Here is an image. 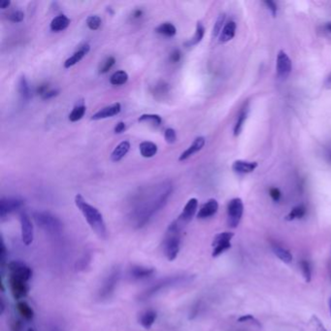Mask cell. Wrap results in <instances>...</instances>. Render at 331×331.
<instances>
[{
	"label": "cell",
	"instance_id": "1",
	"mask_svg": "<svg viewBox=\"0 0 331 331\" xmlns=\"http://www.w3.org/2000/svg\"><path fill=\"white\" fill-rule=\"evenodd\" d=\"M171 194L172 185L170 183H162L156 186L154 192L146 196L145 199L137 201L130 213L132 225L136 229L145 226L162 207H164Z\"/></svg>",
	"mask_w": 331,
	"mask_h": 331
},
{
	"label": "cell",
	"instance_id": "2",
	"mask_svg": "<svg viewBox=\"0 0 331 331\" xmlns=\"http://www.w3.org/2000/svg\"><path fill=\"white\" fill-rule=\"evenodd\" d=\"M75 204L96 234L99 238L105 239L107 237V227L99 210L91 205L82 195H77L75 196Z\"/></svg>",
	"mask_w": 331,
	"mask_h": 331
},
{
	"label": "cell",
	"instance_id": "3",
	"mask_svg": "<svg viewBox=\"0 0 331 331\" xmlns=\"http://www.w3.org/2000/svg\"><path fill=\"white\" fill-rule=\"evenodd\" d=\"M182 230L183 228L178 224L176 220L169 224L166 230L163 240V251L169 261L175 260L180 253Z\"/></svg>",
	"mask_w": 331,
	"mask_h": 331
},
{
	"label": "cell",
	"instance_id": "4",
	"mask_svg": "<svg viewBox=\"0 0 331 331\" xmlns=\"http://www.w3.org/2000/svg\"><path fill=\"white\" fill-rule=\"evenodd\" d=\"M189 276L186 275H177V276H170L166 277L156 283H155L153 286L149 287L146 291H144L140 295H139V300L144 301L148 300L151 297L155 296L156 294L159 293L160 292L169 289L171 287H176L182 284H185L186 282L189 281Z\"/></svg>",
	"mask_w": 331,
	"mask_h": 331
},
{
	"label": "cell",
	"instance_id": "5",
	"mask_svg": "<svg viewBox=\"0 0 331 331\" xmlns=\"http://www.w3.org/2000/svg\"><path fill=\"white\" fill-rule=\"evenodd\" d=\"M33 219L39 227L49 234L57 235L62 230V223L60 220L49 212L34 213Z\"/></svg>",
	"mask_w": 331,
	"mask_h": 331
},
{
	"label": "cell",
	"instance_id": "6",
	"mask_svg": "<svg viewBox=\"0 0 331 331\" xmlns=\"http://www.w3.org/2000/svg\"><path fill=\"white\" fill-rule=\"evenodd\" d=\"M120 278V269L118 267H114L108 274V276L105 278L99 292H98V297L101 300H106L110 298L115 292V290L117 286V283Z\"/></svg>",
	"mask_w": 331,
	"mask_h": 331
},
{
	"label": "cell",
	"instance_id": "7",
	"mask_svg": "<svg viewBox=\"0 0 331 331\" xmlns=\"http://www.w3.org/2000/svg\"><path fill=\"white\" fill-rule=\"evenodd\" d=\"M244 213V204L241 198H233L227 205V224L230 228H236Z\"/></svg>",
	"mask_w": 331,
	"mask_h": 331
},
{
	"label": "cell",
	"instance_id": "8",
	"mask_svg": "<svg viewBox=\"0 0 331 331\" xmlns=\"http://www.w3.org/2000/svg\"><path fill=\"white\" fill-rule=\"evenodd\" d=\"M8 285H9V288H10V291H11V293L14 299L18 301H20V299L24 298L29 292L28 281L21 279V278L9 276Z\"/></svg>",
	"mask_w": 331,
	"mask_h": 331
},
{
	"label": "cell",
	"instance_id": "9",
	"mask_svg": "<svg viewBox=\"0 0 331 331\" xmlns=\"http://www.w3.org/2000/svg\"><path fill=\"white\" fill-rule=\"evenodd\" d=\"M234 233L233 232H221L219 233L215 236L212 246L214 248L213 253H212V256L213 257H218L219 255H221V253H223L224 252H226L228 249H230L231 247V239L233 238Z\"/></svg>",
	"mask_w": 331,
	"mask_h": 331
},
{
	"label": "cell",
	"instance_id": "10",
	"mask_svg": "<svg viewBox=\"0 0 331 331\" xmlns=\"http://www.w3.org/2000/svg\"><path fill=\"white\" fill-rule=\"evenodd\" d=\"M6 266H7L8 272H9L8 276H14V277L21 278V279H24L26 281H29L32 277L31 268L21 261L14 260V261L7 263Z\"/></svg>",
	"mask_w": 331,
	"mask_h": 331
},
{
	"label": "cell",
	"instance_id": "11",
	"mask_svg": "<svg viewBox=\"0 0 331 331\" xmlns=\"http://www.w3.org/2000/svg\"><path fill=\"white\" fill-rule=\"evenodd\" d=\"M19 222L21 241L24 245L29 246L34 240V228L32 221L26 213H21L19 215Z\"/></svg>",
	"mask_w": 331,
	"mask_h": 331
},
{
	"label": "cell",
	"instance_id": "12",
	"mask_svg": "<svg viewBox=\"0 0 331 331\" xmlns=\"http://www.w3.org/2000/svg\"><path fill=\"white\" fill-rule=\"evenodd\" d=\"M24 204V201L19 197H3L0 199V217L4 219L11 213L19 210Z\"/></svg>",
	"mask_w": 331,
	"mask_h": 331
},
{
	"label": "cell",
	"instance_id": "13",
	"mask_svg": "<svg viewBox=\"0 0 331 331\" xmlns=\"http://www.w3.org/2000/svg\"><path fill=\"white\" fill-rule=\"evenodd\" d=\"M198 207V200L196 198H191L187 204L185 205L181 215L178 217V219L176 221L178 222V224L184 228L188 223H190L191 221L194 219L196 210Z\"/></svg>",
	"mask_w": 331,
	"mask_h": 331
},
{
	"label": "cell",
	"instance_id": "14",
	"mask_svg": "<svg viewBox=\"0 0 331 331\" xmlns=\"http://www.w3.org/2000/svg\"><path fill=\"white\" fill-rule=\"evenodd\" d=\"M292 69V63L289 56L286 52L280 51L277 56V62H276V70L277 75L281 79H286L289 77Z\"/></svg>",
	"mask_w": 331,
	"mask_h": 331
},
{
	"label": "cell",
	"instance_id": "15",
	"mask_svg": "<svg viewBox=\"0 0 331 331\" xmlns=\"http://www.w3.org/2000/svg\"><path fill=\"white\" fill-rule=\"evenodd\" d=\"M205 143H206V140H205V137L203 136H198L196 137L194 142L192 143V145L187 149L185 150L182 155L180 156L179 157V160L180 161H184V160H187L188 158H190L191 156H193L194 155H195L196 153H198L199 151H201L204 146H205Z\"/></svg>",
	"mask_w": 331,
	"mask_h": 331
},
{
	"label": "cell",
	"instance_id": "16",
	"mask_svg": "<svg viewBox=\"0 0 331 331\" xmlns=\"http://www.w3.org/2000/svg\"><path fill=\"white\" fill-rule=\"evenodd\" d=\"M120 111H121L120 103H118V102L113 103L109 106H106V107L102 108L101 110L97 111L96 114H94L92 116V119L93 120H99V119L112 117L114 116L118 115L120 113Z\"/></svg>",
	"mask_w": 331,
	"mask_h": 331
},
{
	"label": "cell",
	"instance_id": "17",
	"mask_svg": "<svg viewBox=\"0 0 331 331\" xmlns=\"http://www.w3.org/2000/svg\"><path fill=\"white\" fill-rule=\"evenodd\" d=\"M218 210H219V203L216 199L212 198L203 204V206L200 208V210L197 213V218L200 220L211 218L217 214Z\"/></svg>",
	"mask_w": 331,
	"mask_h": 331
},
{
	"label": "cell",
	"instance_id": "18",
	"mask_svg": "<svg viewBox=\"0 0 331 331\" xmlns=\"http://www.w3.org/2000/svg\"><path fill=\"white\" fill-rule=\"evenodd\" d=\"M155 273V269L152 267L135 265L128 271V276L133 280H143L151 277Z\"/></svg>",
	"mask_w": 331,
	"mask_h": 331
},
{
	"label": "cell",
	"instance_id": "19",
	"mask_svg": "<svg viewBox=\"0 0 331 331\" xmlns=\"http://www.w3.org/2000/svg\"><path fill=\"white\" fill-rule=\"evenodd\" d=\"M257 162L255 161H246V160H235L232 164V170L239 174H248L253 172L257 167Z\"/></svg>",
	"mask_w": 331,
	"mask_h": 331
},
{
	"label": "cell",
	"instance_id": "20",
	"mask_svg": "<svg viewBox=\"0 0 331 331\" xmlns=\"http://www.w3.org/2000/svg\"><path fill=\"white\" fill-rule=\"evenodd\" d=\"M90 45L89 44H85L83 45L78 51H76L70 58H68L65 62H64V67L65 68H70L72 66H74L75 64H77L78 62H80L82 60V58L90 52Z\"/></svg>",
	"mask_w": 331,
	"mask_h": 331
},
{
	"label": "cell",
	"instance_id": "21",
	"mask_svg": "<svg viewBox=\"0 0 331 331\" xmlns=\"http://www.w3.org/2000/svg\"><path fill=\"white\" fill-rule=\"evenodd\" d=\"M236 33V23L234 20H228L222 30H221V34L219 36V42L220 43H226L228 41H230L231 39H233V37L235 36Z\"/></svg>",
	"mask_w": 331,
	"mask_h": 331
},
{
	"label": "cell",
	"instance_id": "22",
	"mask_svg": "<svg viewBox=\"0 0 331 331\" xmlns=\"http://www.w3.org/2000/svg\"><path fill=\"white\" fill-rule=\"evenodd\" d=\"M130 149V143L128 141H122L120 142L112 152L111 154V159L114 162H117L119 160H121L126 154L129 152Z\"/></svg>",
	"mask_w": 331,
	"mask_h": 331
},
{
	"label": "cell",
	"instance_id": "23",
	"mask_svg": "<svg viewBox=\"0 0 331 331\" xmlns=\"http://www.w3.org/2000/svg\"><path fill=\"white\" fill-rule=\"evenodd\" d=\"M70 24V19L65 15H58L55 17L50 24L51 30L55 32H59L62 30H65Z\"/></svg>",
	"mask_w": 331,
	"mask_h": 331
},
{
	"label": "cell",
	"instance_id": "24",
	"mask_svg": "<svg viewBox=\"0 0 331 331\" xmlns=\"http://www.w3.org/2000/svg\"><path fill=\"white\" fill-rule=\"evenodd\" d=\"M204 35H205V27H204V25H203V23L201 21H197L195 35L190 40L185 42L184 45L186 47H188V48L196 46L197 44H199L202 41Z\"/></svg>",
	"mask_w": 331,
	"mask_h": 331
},
{
	"label": "cell",
	"instance_id": "25",
	"mask_svg": "<svg viewBox=\"0 0 331 331\" xmlns=\"http://www.w3.org/2000/svg\"><path fill=\"white\" fill-rule=\"evenodd\" d=\"M140 154L145 158H151L157 153V146L156 143L151 141H143L139 145Z\"/></svg>",
	"mask_w": 331,
	"mask_h": 331
},
{
	"label": "cell",
	"instance_id": "26",
	"mask_svg": "<svg viewBox=\"0 0 331 331\" xmlns=\"http://www.w3.org/2000/svg\"><path fill=\"white\" fill-rule=\"evenodd\" d=\"M156 318H157V314H156V311L147 310V311H145L144 313L141 314L140 319H139V323L144 329L149 330L153 327Z\"/></svg>",
	"mask_w": 331,
	"mask_h": 331
},
{
	"label": "cell",
	"instance_id": "27",
	"mask_svg": "<svg viewBox=\"0 0 331 331\" xmlns=\"http://www.w3.org/2000/svg\"><path fill=\"white\" fill-rule=\"evenodd\" d=\"M17 311L18 313L26 321H32L34 318L33 309L24 301H18L17 303Z\"/></svg>",
	"mask_w": 331,
	"mask_h": 331
},
{
	"label": "cell",
	"instance_id": "28",
	"mask_svg": "<svg viewBox=\"0 0 331 331\" xmlns=\"http://www.w3.org/2000/svg\"><path fill=\"white\" fill-rule=\"evenodd\" d=\"M18 92H19V97L22 100H24V101L29 100V98L31 97V92H30L28 82H27V80L24 76H21L19 80Z\"/></svg>",
	"mask_w": 331,
	"mask_h": 331
},
{
	"label": "cell",
	"instance_id": "29",
	"mask_svg": "<svg viewBox=\"0 0 331 331\" xmlns=\"http://www.w3.org/2000/svg\"><path fill=\"white\" fill-rule=\"evenodd\" d=\"M272 250H273L275 255H277L278 258H280L285 263H291L292 261V259H293L292 254L286 248H283L279 245H273Z\"/></svg>",
	"mask_w": 331,
	"mask_h": 331
},
{
	"label": "cell",
	"instance_id": "30",
	"mask_svg": "<svg viewBox=\"0 0 331 331\" xmlns=\"http://www.w3.org/2000/svg\"><path fill=\"white\" fill-rule=\"evenodd\" d=\"M155 30L156 33L166 37H173L177 33V28L171 22H163L159 24Z\"/></svg>",
	"mask_w": 331,
	"mask_h": 331
},
{
	"label": "cell",
	"instance_id": "31",
	"mask_svg": "<svg viewBox=\"0 0 331 331\" xmlns=\"http://www.w3.org/2000/svg\"><path fill=\"white\" fill-rule=\"evenodd\" d=\"M248 113H249V108L246 106L245 108H243L242 111L240 112L238 117H237V120H236V123L234 125V136H238L240 135V133L242 132L243 130V127H244V124L246 122V119H247V117H248Z\"/></svg>",
	"mask_w": 331,
	"mask_h": 331
},
{
	"label": "cell",
	"instance_id": "32",
	"mask_svg": "<svg viewBox=\"0 0 331 331\" xmlns=\"http://www.w3.org/2000/svg\"><path fill=\"white\" fill-rule=\"evenodd\" d=\"M128 81V74L123 70L116 71L110 78V83L113 86H122Z\"/></svg>",
	"mask_w": 331,
	"mask_h": 331
},
{
	"label": "cell",
	"instance_id": "33",
	"mask_svg": "<svg viewBox=\"0 0 331 331\" xmlns=\"http://www.w3.org/2000/svg\"><path fill=\"white\" fill-rule=\"evenodd\" d=\"M306 207L304 205H298L296 207H294L290 213L289 215L286 217L287 221H293V220H297V219H302L305 215H306Z\"/></svg>",
	"mask_w": 331,
	"mask_h": 331
},
{
	"label": "cell",
	"instance_id": "34",
	"mask_svg": "<svg viewBox=\"0 0 331 331\" xmlns=\"http://www.w3.org/2000/svg\"><path fill=\"white\" fill-rule=\"evenodd\" d=\"M138 121H140V122H151L154 125L158 126L161 123L162 118L159 115H156V114H143L139 117Z\"/></svg>",
	"mask_w": 331,
	"mask_h": 331
},
{
	"label": "cell",
	"instance_id": "35",
	"mask_svg": "<svg viewBox=\"0 0 331 331\" xmlns=\"http://www.w3.org/2000/svg\"><path fill=\"white\" fill-rule=\"evenodd\" d=\"M85 113H86V107L84 105H77L73 108V110L71 111V113L69 114V116H68L69 120L72 121V122L78 121L84 117Z\"/></svg>",
	"mask_w": 331,
	"mask_h": 331
},
{
	"label": "cell",
	"instance_id": "36",
	"mask_svg": "<svg viewBox=\"0 0 331 331\" xmlns=\"http://www.w3.org/2000/svg\"><path fill=\"white\" fill-rule=\"evenodd\" d=\"M300 268H301V271H302V274H303V277L305 279V281L307 283L311 282V279H312V268H311V264L308 260H301L300 262Z\"/></svg>",
	"mask_w": 331,
	"mask_h": 331
},
{
	"label": "cell",
	"instance_id": "37",
	"mask_svg": "<svg viewBox=\"0 0 331 331\" xmlns=\"http://www.w3.org/2000/svg\"><path fill=\"white\" fill-rule=\"evenodd\" d=\"M224 20H225V14H221L217 20H216V23L214 25V28H213V38H217L218 36H220L221 34V30L224 26Z\"/></svg>",
	"mask_w": 331,
	"mask_h": 331
},
{
	"label": "cell",
	"instance_id": "38",
	"mask_svg": "<svg viewBox=\"0 0 331 331\" xmlns=\"http://www.w3.org/2000/svg\"><path fill=\"white\" fill-rule=\"evenodd\" d=\"M101 22H102L101 18L99 16H97V15L90 16L87 19V25L92 30H97L100 27Z\"/></svg>",
	"mask_w": 331,
	"mask_h": 331
},
{
	"label": "cell",
	"instance_id": "39",
	"mask_svg": "<svg viewBox=\"0 0 331 331\" xmlns=\"http://www.w3.org/2000/svg\"><path fill=\"white\" fill-rule=\"evenodd\" d=\"M116 63V59L114 57H109L107 58L104 61H102V63L99 66V73L100 74H106L107 72H109L112 67L115 65Z\"/></svg>",
	"mask_w": 331,
	"mask_h": 331
},
{
	"label": "cell",
	"instance_id": "40",
	"mask_svg": "<svg viewBox=\"0 0 331 331\" xmlns=\"http://www.w3.org/2000/svg\"><path fill=\"white\" fill-rule=\"evenodd\" d=\"M164 138L168 144H174L177 140V134H176L175 129L171 127L166 128L164 131Z\"/></svg>",
	"mask_w": 331,
	"mask_h": 331
},
{
	"label": "cell",
	"instance_id": "41",
	"mask_svg": "<svg viewBox=\"0 0 331 331\" xmlns=\"http://www.w3.org/2000/svg\"><path fill=\"white\" fill-rule=\"evenodd\" d=\"M8 19H9V20H11L13 22H20L24 19V14H23V12H21L19 10L15 11L8 16Z\"/></svg>",
	"mask_w": 331,
	"mask_h": 331
},
{
	"label": "cell",
	"instance_id": "42",
	"mask_svg": "<svg viewBox=\"0 0 331 331\" xmlns=\"http://www.w3.org/2000/svg\"><path fill=\"white\" fill-rule=\"evenodd\" d=\"M168 92V85L165 84L164 82H160L159 84H157L155 88V93L156 97H162L164 95H166Z\"/></svg>",
	"mask_w": 331,
	"mask_h": 331
},
{
	"label": "cell",
	"instance_id": "43",
	"mask_svg": "<svg viewBox=\"0 0 331 331\" xmlns=\"http://www.w3.org/2000/svg\"><path fill=\"white\" fill-rule=\"evenodd\" d=\"M238 322L239 323H250V324H253L254 326H257V327H260V323L258 322V320H256L253 315H244L242 317H240L238 319Z\"/></svg>",
	"mask_w": 331,
	"mask_h": 331
},
{
	"label": "cell",
	"instance_id": "44",
	"mask_svg": "<svg viewBox=\"0 0 331 331\" xmlns=\"http://www.w3.org/2000/svg\"><path fill=\"white\" fill-rule=\"evenodd\" d=\"M181 58H182V53L180 50H174L171 54H170V57H169V59L172 63H177L181 60Z\"/></svg>",
	"mask_w": 331,
	"mask_h": 331
},
{
	"label": "cell",
	"instance_id": "45",
	"mask_svg": "<svg viewBox=\"0 0 331 331\" xmlns=\"http://www.w3.org/2000/svg\"><path fill=\"white\" fill-rule=\"evenodd\" d=\"M0 256H1V266L4 268L5 266V260H6V247L4 244V241H1V250H0Z\"/></svg>",
	"mask_w": 331,
	"mask_h": 331
},
{
	"label": "cell",
	"instance_id": "46",
	"mask_svg": "<svg viewBox=\"0 0 331 331\" xmlns=\"http://www.w3.org/2000/svg\"><path fill=\"white\" fill-rule=\"evenodd\" d=\"M264 4L271 11L273 17H276V15H277V4L275 2H273V1H264Z\"/></svg>",
	"mask_w": 331,
	"mask_h": 331
},
{
	"label": "cell",
	"instance_id": "47",
	"mask_svg": "<svg viewBox=\"0 0 331 331\" xmlns=\"http://www.w3.org/2000/svg\"><path fill=\"white\" fill-rule=\"evenodd\" d=\"M269 194H270V196L273 198L274 201L280 200V198H281V192L278 189H276V188L270 189Z\"/></svg>",
	"mask_w": 331,
	"mask_h": 331
},
{
	"label": "cell",
	"instance_id": "48",
	"mask_svg": "<svg viewBox=\"0 0 331 331\" xmlns=\"http://www.w3.org/2000/svg\"><path fill=\"white\" fill-rule=\"evenodd\" d=\"M58 95V91H57V90H49L45 95H43L41 97L43 98V99H50V98H53V97H57Z\"/></svg>",
	"mask_w": 331,
	"mask_h": 331
},
{
	"label": "cell",
	"instance_id": "49",
	"mask_svg": "<svg viewBox=\"0 0 331 331\" xmlns=\"http://www.w3.org/2000/svg\"><path fill=\"white\" fill-rule=\"evenodd\" d=\"M11 331H22V325L20 321L14 320L11 324Z\"/></svg>",
	"mask_w": 331,
	"mask_h": 331
},
{
	"label": "cell",
	"instance_id": "50",
	"mask_svg": "<svg viewBox=\"0 0 331 331\" xmlns=\"http://www.w3.org/2000/svg\"><path fill=\"white\" fill-rule=\"evenodd\" d=\"M125 128H126L125 123H124L123 121H118V122L116 124V126H115V128H114V131H115V133L119 134V133L123 132V131L125 130Z\"/></svg>",
	"mask_w": 331,
	"mask_h": 331
},
{
	"label": "cell",
	"instance_id": "51",
	"mask_svg": "<svg viewBox=\"0 0 331 331\" xmlns=\"http://www.w3.org/2000/svg\"><path fill=\"white\" fill-rule=\"evenodd\" d=\"M49 90H51V89H50V87H49L48 84H42V85H40V86L37 88V94H38L40 97H42V96L45 95Z\"/></svg>",
	"mask_w": 331,
	"mask_h": 331
},
{
	"label": "cell",
	"instance_id": "52",
	"mask_svg": "<svg viewBox=\"0 0 331 331\" xmlns=\"http://www.w3.org/2000/svg\"><path fill=\"white\" fill-rule=\"evenodd\" d=\"M314 320H315V325L317 326V328L320 330V331H328L325 329V327L323 326V324L321 323V321L317 317H314Z\"/></svg>",
	"mask_w": 331,
	"mask_h": 331
},
{
	"label": "cell",
	"instance_id": "53",
	"mask_svg": "<svg viewBox=\"0 0 331 331\" xmlns=\"http://www.w3.org/2000/svg\"><path fill=\"white\" fill-rule=\"evenodd\" d=\"M10 5H11V2H10L9 0H2V1L0 2V8H1L2 10L7 9Z\"/></svg>",
	"mask_w": 331,
	"mask_h": 331
},
{
	"label": "cell",
	"instance_id": "54",
	"mask_svg": "<svg viewBox=\"0 0 331 331\" xmlns=\"http://www.w3.org/2000/svg\"><path fill=\"white\" fill-rule=\"evenodd\" d=\"M142 15H143V11H142L141 9H136V10H134V12H133V14H132V16H133L134 19H139V18L142 17Z\"/></svg>",
	"mask_w": 331,
	"mask_h": 331
},
{
	"label": "cell",
	"instance_id": "55",
	"mask_svg": "<svg viewBox=\"0 0 331 331\" xmlns=\"http://www.w3.org/2000/svg\"><path fill=\"white\" fill-rule=\"evenodd\" d=\"M325 85H326V87H328V88H331V73L328 76V78H327V80H326V82H325Z\"/></svg>",
	"mask_w": 331,
	"mask_h": 331
},
{
	"label": "cell",
	"instance_id": "56",
	"mask_svg": "<svg viewBox=\"0 0 331 331\" xmlns=\"http://www.w3.org/2000/svg\"><path fill=\"white\" fill-rule=\"evenodd\" d=\"M325 29L328 31V32H331V22H328L325 24Z\"/></svg>",
	"mask_w": 331,
	"mask_h": 331
},
{
	"label": "cell",
	"instance_id": "57",
	"mask_svg": "<svg viewBox=\"0 0 331 331\" xmlns=\"http://www.w3.org/2000/svg\"><path fill=\"white\" fill-rule=\"evenodd\" d=\"M330 306H331V307H330V308H331V302H330Z\"/></svg>",
	"mask_w": 331,
	"mask_h": 331
},
{
	"label": "cell",
	"instance_id": "58",
	"mask_svg": "<svg viewBox=\"0 0 331 331\" xmlns=\"http://www.w3.org/2000/svg\"><path fill=\"white\" fill-rule=\"evenodd\" d=\"M33 331V330H32V329H29V330H28V331Z\"/></svg>",
	"mask_w": 331,
	"mask_h": 331
},
{
	"label": "cell",
	"instance_id": "59",
	"mask_svg": "<svg viewBox=\"0 0 331 331\" xmlns=\"http://www.w3.org/2000/svg\"></svg>",
	"mask_w": 331,
	"mask_h": 331
}]
</instances>
